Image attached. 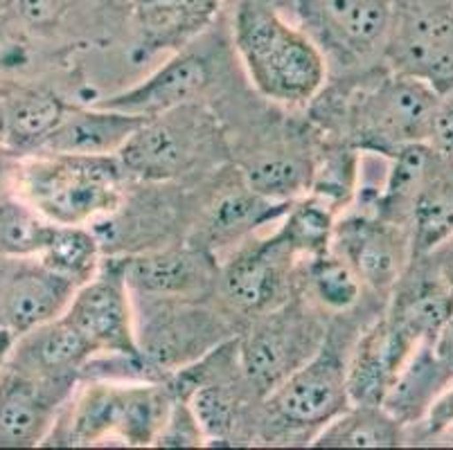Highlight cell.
<instances>
[{"label": "cell", "instance_id": "obj_15", "mask_svg": "<svg viewBox=\"0 0 453 450\" xmlns=\"http://www.w3.org/2000/svg\"><path fill=\"white\" fill-rule=\"evenodd\" d=\"M208 61L196 52H180L179 50L167 64L160 65L156 72H151L134 88L97 99L95 104L140 119H151L195 104V99L208 88Z\"/></svg>", "mask_w": 453, "mask_h": 450}, {"label": "cell", "instance_id": "obj_11", "mask_svg": "<svg viewBox=\"0 0 453 450\" xmlns=\"http://www.w3.org/2000/svg\"><path fill=\"white\" fill-rule=\"evenodd\" d=\"M332 250L352 266L364 286L377 293L397 286L415 257L409 228L364 212L334 225Z\"/></svg>", "mask_w": 453, "mask_h": 450}, {"label": "cell", "instance_id": "obj_19", "mask_svg": "<svg viewBox=\"0 0 453 450\" xmlns=\"http://www.w3.org/2000/svg\"><path fill=\"white\" fill-rule=\"evenodd\" d=\"M145 119L120 111L73 106L59 129L41 144L35 154H65V156H118L127 140L138 131Z\"/></svg>", "mask_w": 453, "mask_h": 450}, {"label": "cell", "instance_id": "obj_22", "mask_svg": "<svg viewBox=\"0 0 453 450\" xmlns=\"http://www.w3.org/2000/svg\"><path fill=\"white\" fill-rule=\"evenodd\" d=\"M0 95L5 113V147L20 156L39 151L73 111V104L43 88L16 86L0 90Z\"/></svg>", "mask_w": 453, "mask_h": 450}, {"label": "cell", "instance_id": "obj_8", "mask_svg": "<svg viewBox=\"0 0 453 450\" xmlns=\"http://www.w3.org/2000/svg\"><path fill=\"white\" fill-rule=\"evenodd\" d=\"M269 419L289 431H320L348 410V361L325 342L307 362L291 371L271 394L265 396ZM311 435V437H314Z\"/></svg>", "mask_w": 453, "mask_h": 450}, {"label": "cell", "instance_id": "obj_32", "mask_svg": "<svg viewBox=\"0 0 453 450\" xmlns=\"http://www.w3.org/2000/svg\"><path fill=\"white\" fill-rule=\"evenodd\" d=\"M154 446L163 448H188V446H205L203 431H201L199 421L189 410L188 401L174 396L170 403V410L165 415L163 426L156 435Z\"/></svg>", "mask_w": 453, "mask_h": 450}, {"label": "cell", "instance_id": "obj_13", "mask_svg": "<svg viewBox=\"0 0 453 450\" xmlns=\"http://www.w3.org/2000/svg\"><path fill=\"white\" fill-rule=\"evenodd\" d=\"M75 383L41 381L12 365L0 371V448L45 444Z\"/></svg>", "mask_w": 453, "mask_h": 450}, {"label": "cell", "instance_id": "obj_35", "mask_svg": "<svg viewBox=\"0 0 453 450\" xmlns=\"http://www.w3.org/2000/svg\"><path fill=\"white\" fill-rule=\"evenodd\" d=\"M428 435H444L453 428V381L447 390L435 399V403L428 410L426 419L422 421Z\"/></svg>", "mask_w": 453, "mask_h": 450}, {"label": "cell", "instance_id": "obj_37", "mask_svg": "<svg viewBox=\"0 0 453 450\" xmlns=\"http://www.w3.org/2000/svg\"><path fill=\"white\" fill-rule=\"evenodd\" d=\"M20 154H16L14 149L0 144V198H5L7 194L14 192V176L16 167H19Z\"/></svg>", "mask_w": 453, "mask_h": 450}, {"label": "cell", "instance_id": "obj_10", "mask_svg": "<svg viewBox=\"0 0 453 450\" xmlns=\"http://www.w3.org/2000/svg\"><path fill=\"white\" fill-rule=\"evenodd\" d=\"M195 104L172 111L160 118L145 119L120 149L127 176L142 180H167L188 172L199 160L212 138L208 119L189 115Z\"/></svg>", "mask_w": 453, "mask_h": 450}, {"label": "cell", "instance_id": "obj_39", "mask_svg": "<svg viewBox=\"0 0 453 450\" xmlns=\"http://www.w3.org/2000/svg\"><path fill=\"white\" fill-rule=\"evenodd\" d=\"M16 336L10 332V329L0 327V371L5 370L7 361H10V354H12V347H14Z\"/></svg>", "mask_w": 453, "mask_h": 450}, {"label": "cell", "instance_id": "obj_4", "mask_svg": "<svg viewBox=\"0 0 453 450\" xmlns=\"http://www.w3.org/2000/svg\"><path fill=\"white\" fill-rule=\"evenodd\" d=\"M438 99L440 93L426 81L386 68L349 102V138L361 151L384 156L428 142Z\"/></svg>", "mask_w": 453, "mask_h": 450}, {"label": "cell", "instance_id": "obj_20", "mask_svg": "<svg viewBox=\"0 0 453 450\" xmlns=\"http://www.w3.org/2000/svg\"><path fill=\"white\" fill-rule=\"evenodd\" d=\"M221 0H131L142 55L180 50L214 20Z\"/></svg>", "mask_w": 453, "mask_h": 450}, {"label": "cell", "instance_id": "obj_26", "mask_svg": "<svg viewBox=\"0 0 453 450\" xmlns=\"http://www.w3.org/2000/svg\"><path fill=\"white\" fill-rule=\"evenodd\" d=\"M406 428L381 406L352 403L348 410L327 421L314 437L319 448H395L402 446Z\"/></svg>", "mask_w": 453, "mask_h": 450}, {"label": "cell", "instance_id": "obj_31", "mask_svg": "<svg viewBox=\"0 0 453 450\" xmlns=\"http://www.w3.org/2000/svg\"><path fill=\"white\" fill-rule=\"evenodd\" d=\"M307 284L316 302L327 311H349L359 302L364 284L336 250L307 259Z\"/></svg>", "mask_w": 453, "mask_h": 450}, {"label": "cell", "instance_id": "obj_28", "mask_svg": "<svg viewBox=\"0 0 453 450\" xmlns=\"http://www.w3.org/2000/svg\"><path fill=\"white\" fill-rule=\"evenodd\" d=\"M57 230V223L43 217L14 192L0 198V257L36 259Z\"/></svg>", "mask_w": 453, "mask_h": 450}, {"label": "cell", "instance_id": "obj_24", "mask_svg": "<svg viewBox=\"0 0 453 450\" xmlns=\"http://www.w3.org/2000/svg\"><path fill=\"white\" fill-rule=\"evenodd\" d=\"M289 205L291 203H273L269 198L259 196L242 180L240 187L221 192L210 203L203 218V233H201L205 246H233L249 237L259 225L282 218Z\"/></svg>", "mask_w": 453, "mask_h": 450}, {"label": "cell", "instance_id": "obj_27", "mask_svg": "<svg viewBox=\"0 0 453 450\" xmlns=\"http://www.w3.org/2000/svg\"><path fill=\"white\" fill-rule=\"evenodd\" d=\"M311 173L314 164L298 154L271 151L250 160L242 169V180L246 187L273 203H294L311 187Z\"/></svg>", "mask_w": 453, "mask_h": 450}, {"label": "cell", "instance_id": "obj_23", "mask_svg": "<svg viewBox=\"0 0 453 450\" xmlns=\"http://www.w3.org/2000/svg\"><path fill=\"white\" fill-rule=\"evenodd\" d=\"M415 257L453 237V158L435 151L409 221Z\"/></svg>", "mask_w": 453, "mask_h": 450}, {"label": "cell", "instance_id": "obj_3", "mask_svg": "<svg viewBox=\"0 0 453 450\" xmlns=\"http://www.w3.org/2000/svg\"><path fill=\"white\" fill-rule=\"evenodd\" d=\"M174 394L163 381L95 378L68 399L64 423H55L45 444L154 446Z\"/></svg>", "mask_w": 453, "mask_h": 450}, {"label": "cell", "instance_id": "obj_40", "mask_svg": "<svg viewBox=\"0 0 453 450\" xmlns=\"http://www.w3.org/2000/svg\"><path fill=\"white\" fill-rule=\"evenodd\" d=\"M0 144H5V113H3V95H0Z\"/></svg>", "mask_w": 453, "mask_h": 450}, {"label": "cell", "instance_id": "obj_21", "mask_svg": "<svg viewBox=\"0 0 453 450\" xmlns=\"http://www.w3.org/2000/svg\"><path fill=\"white\" fill-rule=\"evenodd\" d=\"M453 381L451 371L435 356L434 345L422 342L399 367L393 383L381 399V408L403 428L418 426L426 419L428 410Z\"/></svg>", "mask_w": 453, "mask_h": 450}, {"label": "cell", "instance_id": "obj_16", "mask_svg": "<svg viewBox=\"0 0 453 450\" xmlns=\"http://www.w3.org/2000/svg\"><path fill=\"white\" fill-rule=\"evenodd\" d=\"M93 356L88 340L61 316L16 338L7 365L41 381L77 383Z\"/></svg>", "mask_w": 453, "mask_h": 450}, {"label": "cell", "instance_id": "obj_5", "mask_svg": "<svg viewBox=\"0 0 453 450\" xmlns=\"http://www.w3.org/2000/svg\"><path fill=\"white\" fill-rule=\"evenodd\" d=\"M386 68L453 90V0H390Z\"/></svg>", "mask_w": 453, "mask_h": 450}, {"label": "cell", "instance_id": "obj_34", "mask_svg": "<svg viewBox=\"0 0 453 450\" xmlns=\"http://www.w3.org/2000/svg\"><path fill=\"white\" fill-rule=\"evenodd\" d=\"M30 50L20 36V30L7 14H0V74H10L26 68Z\"/></svg>", "mask_w": 453, "mask_h": 450}, {"label": "cell", "instance_id": "obj_38", "mask_svg": "<svg viewBox=\"0 0 453 450\" xmlns=\"http://www.w3.org/2000/svg\"><path fill=\"white\" fill-rule=\"evenodd\" d=\"M431 345H434L435 356L444 362V367L451 371V377H453V316L451 320L444 324L442 332L435 336V340L431 342Z\"/></svg>", "mask_w": 453, "mask_h": 450}, {"label": "cell", "instance_id": "obj_29", "mask_svg": "<svg viewBox=\"0 0 453 450\" xmlns=\"http://www.w3.org/2000/svg\"><path fill=\"white\" fill-rule=\"evenodd\" d=\"M36 259L80 286L100 268V241L86 225H57L52 239Z\"/></svg>", "mask_w": 453, "mask_h": 450}, {"label": "cell", "instance_id": "obj_6", "mask_svg": "<svg viewBox=\"0 0 453 450\" xmlns=\"http://www.w3.org/2000/svg\"><path fill=\"white\" fill-rule=\"evenodd\" d=\"M325 338L319 317L287 300L257 316V322L237 345L242 377L255 394L265 399L319 352Z\"/></svg>", "mask_w": 453, "mask_h": 450}, {"label": "cell", "instance_id": "obj_2", "mask_svg": "<svg viewBox=\"0 0 453 450\" xmlns=\"http://www.w3.org/2000/svg\"><path fill=\"white\" fill-rule=\"evenodd\" d=\"M127 172L118 156H20L14 194L57 225H88L120 208Z\"/></svg>", "mask_w": 453, "mask_h": 450}, {"label": "cell", "instance_id": "obj_30", "mask_svg": "<svg viewBox=\"0 0 453 450\" xmlns=\"http://www.w3.org/2000/svg\"><path fill=\"white\" fill-rule=\"evenodd\" d=\"M334 225V210L320 198L311 196L298 198L289 205L278 233L296 255L311 259L332 248Z\"/></svg>", "mask_w": 453, "mask_h": 450}, {"label": "cell", "instance_id": "obj_14", "mask_svg": "<svg viewBox=\"0 0 453 450\" xmlns=\"http://www.w3.org/2000/svg\"><path fill=\"white\" fill-rule=\"evenodd\" d=\"M14 266L0 272V327L16 338L48 324L65 313L77 284L32 259H10Z\"/></svg>", "mask_w": 453, "mask_h": 450}, {"label": "cell", "instance_id": "obj_18", "mask_svg": "<svg viewBox=\"0 0 453 450\" xmlns=\"http://www.w3.org/2000/svg\"><path fill=\"white\" fill-rule=\"evenodd\" d=\"M415 342L403 336L388 317L377 320L354 347L348 361L349 403L381 406L399 367L413 354Z\"/></svg>", "mask_w": 453, "mask_h": 450}, {"label": "cell", "instance_id": "obj_33", "mask_svg": "<svg viewBox=\"0 0 453 450\" xmlns=\"http://www.w3.org/2000/svg\"><path fill=\"white\" fill-rule=\"evenodd\" d=\"M5 14L20 30H50L64 19L68 0H3Z\"/></svg>", "mask_w": 453, "mask_h": 450}, {"label": "cell", "instance_id": "obj_42", "mask_svg": "<svg viewBox=\"0 0 453 450\" xmlns=\"http://www.w3.org/2000/svg\"><path fill=\"white\" fill-rule=\"evenodd\" d=\"M0 5H3V0H0Z\"/></svg>", "mask_w": 453, "mask_h": 450}, {"label": "cell", "instance_id": "obj_12", "mask_svg": "<svg viewBox=\"0 0 453 450\" xmlns=\"http://www.w3.org/2000/svg\"><path fill=\"white\" fill-rule=\"evenodd\" d=\"M296 257L280 233L249 243L221 271V293L237 311L262 316L289 300Z\"/></svg>", "mask_w": 453, "mask_h": 450}, {"label": "cell", "instance_id": "obj_9", "mask_svg": "<svg viewBox=\"0 0 453 450\" xmlns=\"http://www.w3.org/2000/svg\"><path fill=\"white\" fill-rule=\"evenodd\" d=\"M64 317L88 340L95 354L142 356L122 259L102 262L93 278L77 286Z\"/></svg>", "mask_w": 453, "mask_h": 450}, {"label": "cell", "instance_id": "obj_17", "mask_svg": "<svg viewBox=\"0 0 453 450\" xmlns=\"http://www.w3.org/2000/svg\"><path fill=\"white\" fill-rule=\"evenodd\" d=\"M122 262L131 293L151 300H189L214 279L212 262L199 248L158 250Z\"/></svg>", "mask_w": 453, "mask_h": 450}, {"label": "cell", "instance_id": "obj_7", "mask_svg": "<svg viewBox=\"0 0 453 450\" xmlns=\"http://www.w3.org/2000/svg\"><path fill=\"white\" fill-rule=\"evenodd\" d=\"M300 27L325 61L359 68L384 59L390 27V0H294Z\"/></svg>", "mask_w": 453, "mask_h": 450}, {"label": "cell", "instance_id": "obj_41", "mask_svg": "<svg viewBox=\"0 0 453 450\" xmlns=\"http://www.w3.org/2000/svg\"><path fill=\"white\" fill-rule=\"evenodd\" d=\"M449 435H451V437H453V428H451V431H449Z\"/></svg>", "mask_w": 453, "mask_h": 450}, {"label": "cell", "instance_id": "obj_36", "mask_svg": "<svg viewBox=\"0 0 453 450\" xmlns=\"http://www.w3.org/2000/svg\"><path fill=\"white\" fill-rule=\"evenodd\" d=\"M428 255H434L435 272H438V278L442 279V284L453 295V237L447 239L444 243H440V246L435 248V250H431Z\"/></svg>", "mask_w": 453, "mask_h": 450}, {"label": "cell", "instance_id": "obj_1", "mask_svg": "<svg viewBox=\"0 0 453 450\" xmlns=\"http://www.w3.org/2000/svg\"><path fill=\"white\" fill-rule=\"evenodd\" d=\"M234 48L255 88L278 104H307L320 95L329 65L311 36L269 0H242Z\"/></svg>", "mask_w": 453, "mask_h": 450}, {"label": "cell", "instance_id": "obj_25", "mask_svg": "<svg viewBox=\"0 0 453 450\" xmlns=\"http://www.w3.org/2000/svg\"><path fill=\"white\" fill-rule=\"evenodd\" d=\"M451 316L453 295L434 268V275H422L397 291L386 317L415 345H422L434 342Z\"/></svg>", "mask_w": 453, "mask_h": 450}]
</instances>
